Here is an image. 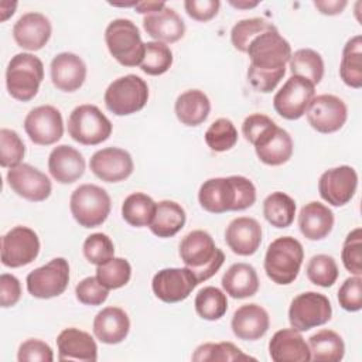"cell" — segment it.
Segmentation results:
<instances>
[{
    "instance_id": "obj_54",
    "label": "cell",
    "mask_w": 362,
    "mask_h": 362,
    "mask_svg": "<svg viewBox=\"0 0 362 362\" xmlns=\"http://www.w3.org/2000/svg\"><path fill=\"white\" fill-rule=\"evenodd\" d=\"M21 297V284L20 280L10 274L3 273L0 276V304L3 308L13 307L18 303Z\"/></svg>"
},
{
    "instance_id": "obj_12",
    "label": "cell",
    "mask_w": 362,
    "mask_h": 362,
    "mask_svg": "<svg viewBox=\"0 0 362 362\" xmlns=\"http://www.w3.org/2000/svg\"><path fill=\"white\" fill-rule=\"evenodd\" d=\"M315 96V85L310 81L291 75L273 98L274 110L287 120H297L305 115Z\"/></svg>"
},
{
    "instance_id": "obj_18",
    "label": "cell",
    "mask_w": 362,
    "mask_h": 362,
    "mask_svg": "<svg viewBox=\"0 0 362 362\" xmlns=\"http://www.w3.org/2000/svg\"><path fill=\"white\" fill-rule=\"evenodd\" d=\"M6 178L8 187L17 195L33 202L45 201L52 191V184L48 175L27 163L10 168Z\"/></svg>"
},
{
    "instance_id": "obj_21",
    "label": "cell",
    "mask_w": 362,
    "mask_h": 362,
    "mask_svg": "<svg viewBox=\"0 0 362 362\" xmlns=\"http://www.w3.org/2000/svg\"><path fill=\"white\" fill-rule=\"evenodd\" d=\"M257 158L266 165H281L293 156V139L290 133L277 124L264 132L255 143Z\"/></svg>"
},
{
    "instance_id": "obj_57",
    "label": "cell",
    "mask_w": 362,
    "mask_h": 362,
    "mask_svg": "<svg viewBox=\"0 0 362 362\" xmlns=\"http://www.w3.org/2000/svg\"><path fill=\"white\" fill-rule=\"evenodd\" d=\"M17 7V3L16 1H1L0 3V20L1 21H6L10 16L14 14V10Z\"/></svg>"
},
{
    "instance_id": "obj_38",
    "label": "cell",
    "mask_w": 362,
    "mask_h": 362,
    "mask_svg": "<svg viewBox=\"0 0 362 362\" xmlns=\"http://www.w3.org/2000/svg\"><path fill=\"white\" fill-rule=\"evenodd\" d=\"M157 202L144 192H133L127 195L122 204L123 219L136 228L148 226L153 221Z\"/></svg>"
},
{
    "instance_id": "obj_35",
    "label": "cell",
    "mask_w": 362,
    "mask_h": 362,
    "mask_svg": "<svg viewBox=\"0 0 362 362\" xmlns=\"http://www.w3.org/2000/svg\"><path fill=\"white\" fill-rule=\"evenodd\" d=\"M339 76L342 82L354 89L362 86V37H351L342 49Z\"/></svg>"
},
{
    "instance_id": "obj_47",
    "label": "cell",
    "mask_w": 362,
    "mask_h": 362,
    "mask_svg": "<svg viewBox=\"0 0 362 362\" xmlns=\"http://www.w3.org/2000/svg\"><path fill=\"white\" fill-rule=\"evenodd\" d=\"M82 252L89 263L99 266L115 257V245L106 233L96 232L85 239Z\"/></svg>"
},
{
    "instance_id": "obj_52",
    "label": "cell",
    "mask_w": 362,
    "mask_h": 362,
    "mask_svg": "<svg viewBox=\"0 0 362 362\" xmlns=\"http://www.w3.org/2000/svg\"><path fill=\"white\" fill-rule=\"evenodd\" d=\"M274 120L263 113L249 115L242 123V134L246 141L253 144L264 132L274 126Z\"/></svg>"
},
{
    "instance_id": "obj_13",
    "label": "cell",
    "mask_w": 362,
    "mask_h": 362,
    "mask_svg": "<svg viewBox=\"0 0 362 362\" xmlns=\"http://www.w3.org/2000/svg\"><path fill=\"white\" fill-rule=\"evenodd\" d=\"M40 253L38 235L28 226H14L1 238V263L6 267L27 266Z\"/></svg>"
},
{
    "instance_id": "obj_24",
    "label": "cell",
    "mask_w": 362,
    "mask_h": 362,
    "mask_svg": "<svg viewBox=\"0 0 362 362\" xmlns=\"http://www.w3.org/2000/svg\"><path fill=\"white\" fill-rule=\"evenodd\" d=\"M58 361L95 362L98 359V345L90 334L75 327L62 329L57 337Z\"/></svg>"
},
{
    "instance_id": "obj_46",
    "label": "cell",
    "mask_w": 362,
    "mask_h": 362,
    "mask_svg": "<svg viewBox=\"0 0 362 362\" xmlns=\"http://www.w3.org/2000/svg\"><path fill=\"white\" fill-rule=\"evenodd\" d=\"M25 146L17 132L3 127L0 130V164L3 168H13L21 164Z\"/></svg>"
},
{
    "instance_id": "obj_6",
    "label": "cell",
    "mask_w": 362,
    "mask_h": 362,
    "mask_svg": "<svg viewBox=\"0 0 362 362\" xmlns=\"http://www.w3.org/2000/svg\"><path fill=\"white\" fill-rule=\"evenodd\" d=\"M110 55L123 66H137L144 57V44L137 25L129 18H115L105 30Z\"/></svg>"
},
{
    "instance_id": "obj_55",
    "label": "cell",
    "mask_w": 362,
    "mask_h": 362,
    "mask_svg": "<svg viewBox=\"0 0 362 362\" xmlns=\"http://www.w3.org/2000/svg\"><path fill=\"white\" fill-rule=\"evenodd\" d=\"M315 8L325 16H337L348 6L346 0H314Z\"/></svg>"
},
{
    "instance_id": "obj_4",
    "label": "cell",
    "mask_w": 362,
    "mask_h": 362,
    "mask_svg": "<svg viewBox=\"0 0 362 362\" xmlns=\"http://www.w3.org/2000/svg\"><path fill=\"white\" fill-rule=\"evenodd\" d=\"M304 260V249L300 240L293 236L274 239L264 255V272L267 277L280 286L293 283Z\"/></svg>"
},
{
    "instance_id": "obj_50",
    "label": "cell",
    "mask_w": 362,
    "mask_h": 362,
    "mask_svg": "<svg viewBox=\"0 0 362 362\" xmlns=\"http://www.w3.org/2000/svg\"><path fill=\"white\" fill-rule=\"evenodd\" d=\"M339 305L349 313H356L362 308V277L352 276L345 279L338 290Z\"/></svg>"
},
{
    "instance_id": "obj_30",
    "label": "cell",
    "mask_w": 362,
    "mask_h": 362,
    "mask_svg": "<svg viewBox=\"0 0 362 362\" xmlns=\"http://www.w3.org/2000/svg\"><path fill=\"white\" fill-rule=\"evenodd\" d=\"M334 212L318 201L305 204L298 214V228L308 240H321L327 238L334 228Z\"/></svg>"
},
{
    "instance_id": "obj_5",
    "label": "cell",
    "mask_w": 362,
    "mask_h": 362,
    "mask_svg": "<svg viewBox=\"0 0 362 362\" xmlns=\"http://www.w3.org/2000/svg\"><path fill=\"white\" fill-rule=\"evenodd\" d=\"M44 79L42 61L30 52L16 54L6 69V88L20 102L31 100Z\"/></svg>"
},
{
    "instance_id": "obj_41",
    "label": "cell",
    "mask_w": 362,
    "mask_h": 362,
    "mask_svg": "<svg viewBox=\"0 0 362 362\" xmlns=\"http://www.w3.org/2000/svg\"><path fill=\"white\" fill-rule=\"evenodd\" d=\"M173 51L170 47L160 41H148L144 44V57L140 69L147 75H163L173 65Z\"/></svg>"
},
{
    "instance_id": "obj_56",
    "label": "cell",
    "mask_w": 362,
    "mask_h": 362,
    "mask_svg": "<svg viewBox=\"0 0 362 362\" xmlns=\"http://www.w3.org/2000/svg\"><path fill=\"white\" fill-rule=\"evenodd\" d=\"M165 7V3L164 1H140V3H136L134 8L137 13L140 14H151V13H156V11H160Z\"/></svg>"
},
{
    "instance_id": "obj_23",
    "label": "cell",
    "mask_w": 362,
    "mask_h": 362,
    "mask_svg": "<svg viewBox=\"0 0 362 362\" xmlns=\"http://www.w3.org/2000/svg\"><path fill=\"white\" fill-rule=\"evenodd\" d=\"M225 242L235 255H255L262 243V226L250 216L235 218L226 226Z\"/></svg>"
},
{
    "instance_id": "obj_11",
    "label": "cell",
    "mask_w": 362,
    "mask_h": 362,
    "mask_svg": "<svg viewBox=\"0 0 362 362\" xmlns=\"http://www.w3.org/2000/svg\"><path fill=\"white\" fill-rule=\"evenodd\" d=\"M28 293L41 300L61 296L69 283V264L64 257H55L47 264L34 269L25 279Z\"/></svg>"
},
{
    "instance_id": "obj_19",
    "label": "cell",
    "mask_w": 362,
    "mask_h": 362,
    "mask_svg": "<svg viewBox=\"0 0 362 362\" xmlns=\"http://www.w3.org/2000/svg\"><path fill=\"white\" fill-rule=\"evenodd\" d=\"M90 171L105 182H119L129 178L134 170L129 151L120 147H105L95 151L89 161Z\"/></svg>"
},
{
    "instance_id": "obj_26",
    "label": "cell",
    "mask_w": 362,
    "mask_h": 362,
    "mask_svg": "<svg viewBox=\"0 0 362 362\" xmlns=\"http://www.w3.org/2000/svg\"><path fill=\"white\" fill-rule=\"evenodd\" d=\"M85 158L72 146L59 144L48 156V171L59 184H72L85 173Z\"/></svg>"
},
{
    "instance_id": "obj_44",
    "label": "cell",
    "mask_w": 362,
    "mask_h": 362,
    "mask_svg": "<svg viewBox=\"0 0 362 362\" xmlns=\"http://www.w3.org/2000/svg\"><path fill=\"white\" fill-rule=\"evenodd\" d=\"M98 280L109 290H116L126 286L132 277V266L123 257H112L96 267Z\"/></svg>"
},
{
    "instance_id": "obj_39",
    "label": "cell",
    "mask_w": 362,
    "mask_h": 362,
    "mask_svg": "<svg viewBox=\"0 0 362 362\" xmlns=\"http://www.w3.org/2000/svg\"><path fill=\"white\" fill-rule=\"evenodd\" d=\"M194 307L202 320L216 321L225 315L228 310V298L221 288L206 286L197 293Z\"/></svg>"
},
{
    "instance_id": "obj_45",
    "label": "cell",
    "mask_w": 362,
    "mask_h": 362,
    "mask_svg": "<svg viewBox=\"0 0 362 362\" xmlns=\"http://www.w3.org/2000/svg\"><path fill=\"white\" fill-rule=\"evenodd\" d=\"M308 280L320 287H331L339 274L335 259L329 255H314L305 267Z\"/></svg>"
},
{
    "instance_id": "obj_42",
    "label": "cell",
    "mask_w": 362,
    "mask_h": 362,
    "mask_svg": "<svg viewBox=\"0 0 362 362\" xmlns=\"http://www.w3.org/2000/svg\"><path fill=\"white\" fill-rule=\"evenodd\" d=\"M276 28L274 24H272L269 20L262 17H252V18H243L239 20L230 30V41L232 45L240 51L246 52L250 41L257 37L259 34Z\"/></svg>"
},
{
    "instance_id": "obj_29",
    "label": "cell",
    "mask_w": 362,
    "mask_h": 362,
    "mask_svg": "<svg viewBox=\"0 0 362 362\" xmlns=\"http://www.w3.org/2000/svg\"><path fill=\"white\" fill-rule=\"evenodd\" d=\"M146 33L160 42H177L185 34V24L181 16L171 7L147 14L143 18Z\"/></svg>"
},
{
    "instance_id": "obj_36",
    "label": "cell",
    "mask_w": 362,
    "mask_h": 362,
    "mask_svg": "<svg viewBox=\"0 0 362 362\" xmlns=\"http://www.w3.org/2000/svg\"><path fill=\"white\" fill-rule=\"evenodd\" d=\"M263 215L272 226L287 228L294 221L296 201L286 192H272L263 201Z\"/></svg>"
},
{
    "instance_id": "obj_7",
    "label": "cell",
    "mask_w": 362,
    "mask_h": 362,
    "mask_svg": "<svg viewBox=\"0 0 362 362\" xmlns=\"http://www.w3.org/2000/svg\"><path fill=\"white\" fill-rule=\"evenodd\" d=\"M103 100L107 110L116 116L133 115L148 100L147 82L134 74L120 76L109 83Z\"/></svg>"
},
{
    "instance_id": "obj_8",
    "label": "cell",
    "mask_w": 362,
    "mask_h": 362,
    "mask_svg": "<svg viewBox=\"0 0 362 362\" xmlns=\"http://www.w3.org/2000/svg\"><path fill=\"white\" fill-rule=\"evenodd\" d=\"M112 202L105 188L95 184H82L74 189L69 198V209L74 219L83 228L102 225L110 214Z\"/></svg>"
},
{
    "instance_id": "obj_2",
    "label": "cell",
    "mask_w": 362,
    "mask_h": 362,
    "mask_svg": "<svg viewBox=\"0 0 362 362\" xmlns=\"http://www.w3.org/2000/svg\"><path fill=\"white\" fill-rule=\"evenodd\" d=\"M198 201L211 214L243 211L255 204L256 187L243 175L215 177L201 184Z\"/></svg>"
},
{
    "instance_id": "obj_17",
    "label": "cell",
    "mask_w": 362,
    "mask_h": 362,
    "mask_svg": "<svg viewBox=\"0 0 362 362\" xmlns=\"http://www.w3.org/2000/svg\"><path fill=\"white\" fill-rule=\"evenodd\" d=\"M358 188V174L351 165H339L325 170L318 180L321 198L332 206L348 204Z\"/></svg>"
},
{
    "instance_id": "obj_43",
    "label": "cell",
    "mask_w": 362,
    "mask_h": 362,
    "mask_svg": "<svg viewBox=\"0 0 362 362\" xmlns=\"http://www.w3.org/2000/svg\"><path fill=\"white\" fill-rule=\"evenodd\" d=\"M206 146L216 153H223L230 150L238 141V130L232 120L226 117H219L211 123L205 132Z\"/></svg>"
},
{
    "instance_id": "obj_53",
    "label": "cell",
    "mask_w": 362,
    "mask_h": 362,
    "mask_svg": "<svg viewBox=\"0 0 362 362\" xmlns=\"http://www.w3.org/2000/svg\"><path fill=\"white\" fill-rule=\"evenodd\" d=\"M221 7L219 0H185L184 8L187 14L201 23L212 20Z\"/></svg>"
},
{
    "instance_id": "obj_20",
    "label": "cell",
    "mask_w": 362,
    "mask_h": 362,
    "mask_svg": "<svg viewBox=\"0 0 362 362\" xmlns=\"http://www.w3.org/2000/svg\"><path fill=\"white\" fill-rule=\"evenodd\" d=\"M52 33L51 21L42 13L28 11L13 25V38L17 45L27 51L41 49Z\"/></svg>"
},
{
    "instance_id": "obj_25",
    "label": "cell",
    "mask_w": 362,
    "mask_h": 362,
    "mask_svg": "<svg viewBox=\"0 0 362 362\" xmlns=\"http://www.w3.org/2000/svg\"><path fill=\"white\" fill-rule=\"evenodd\" d=\"M270 327L269 313L259 304L250 303L240 305L232 317L230 328L236 338L256 341L264 337Z\"/></svg>"
},
{
    "instance_id": "obj_22",
    "label": "cell",
    "mask_w": 362,
    "mask_h": 362,
    "mask_svg": "<svg viewBox=\"0 0 362 362\" xmlns=\"http://www.w3.org/2000/svg\"><path fill=\"white\" fill-rule=\"evenodd\" d=\"M52 85L62 92L78 90L86 79V64L74 52L57 54L49 65Z\"/></svg>"
},
{
    "instance_id": "obj_34",
    "label": "cell",
    "mask_w": 362,
    "mask_h": 362,
    "mask_svg": "<svg viewBox=\"0 0 362 362\" xmlns=\"http://www.w3.org/2000/svg\"><path fill=\"white\" fill-rule=\"evenodd\" d=\"M311 361L339 362L345 355L342 337L332 329H321L308 338Z\"/></svg>"
},
{
    "instance_id": "obj_37",
    "label": "cell",
    "mask_w": 362,
    "mask_h": 362,
    "mask_svg": "<svg viewBox=\"0 0 362 362\" xmlns=\"http://www.w3.org/2000/svg\"><path fill=\"white\" fill-rule=\"evenodd\" d=\"M288 64L293 75L301 76L313 85H318L324 76V59L315 49L300 48L291 52Z\"/></svg>"
},
{
    "instance_id": "obj_1",
    "label": "cell",
    "mask_w": 362,
    "mask_h": 362,
    "mask_svg": "<svg viewBox=\"0 0 362 362\" xmlns=\"http://www.w3.org/2000/svg\"><path fill=\"white\" fill-rule=\"evenodd\" d=\"M246 54L250 64L247 68L249 83L262 93L274 90L286 74V64L291 57L290 42L280 35L277 27L255 37Z\"/></svg>"
},
{
    "instance_id": "obj_15",
    "label": "cell",
    "mask_w": 362,
    "mask_h": 362,
    "mask_svg": "<svg viewBox=\"0 0 362 362\" xmlns=\"http://www.w3.org/2000/svg\"><path fill=\"white\" fill-rule=\"evenodd\" d=\"M24 130L34 144L51 146L64 134L62 115L55 106H37L27 113L24 119Z\"/></svg>"
},
{
    "instance_id": "obj_28",
    "label": "cell",
    "mask_w": 362,
    "mask_h": 362,
    "mask_svg": "<svg viewBox=\"0 0 362 362\" xmlns=\"http://www.w3.org/2000/svg\"><path fill=\"white\" fill-rule=\"evenodd\" d=\"M130 331V318L120 307H105L93 318V334L107 345H116L126 339Z\"/></svg>"
},
{
    "instance_id": "obj_14",
    "label": "cell",
    "mask_w": 362,
    "mask_h": 362,
    "mask_svg": "<svg viewBox=\"0 0 362 362\" xmlns=\"http://www.w3.org/2000/svg\"><path fill=\"white\" fill-rule=\"evenodd\" d=\"M305 115L314 130L328 134L342 129L348 119V107L341 98L322 93L313 98Z\"/></svg>"
},
{
    "instance_id": "obj_33",
    "label": "cell",
    "mask_w": 362,
    "mask_h": 362,
    "mask_svg": "<svg viewBox=\"0 0 362 362\" xmlns=\"http://www.w3.org/2000/svg\"><path fill=\"white\" fill-rule=\"evenodd\" d=\"M185 221L187 215L184 208L175 201L164 199L157 202L156 212L148 228L158 238H171L184 228Z\"/></svg>"
},
{
    "instance_id": "obj_27",
    "label": "cell",
    "mask_w": 362,
    "mask_h": 362,
    "mask_svg": "<svg viewBox=\"0 0 362 362\" xmlns=\"http://www.w3.org/2000/svg\"><path fill=\"white\" fill-rule=\"evenodd\" d=\"M269 355L274 362H308L310 348L301 332L294 328H283L269 341Z\"/></svg>"
},
{
    "instance_id": "obj_3",
    "label": "cell",
    "mask_w": 362,
    "mask_h": 362,
    "mask_svg": "<svg viewBox=\"0 0 362 362\" xmlns=\"http://www.w3.org/2000/svg\"><path fill=\"white\" fill-rule=\"evenodd\" d=\"M180 257L197 277L198 283L211 279L225 262L223 252L215 246L212 236L202 229L187 233L180 242Z\"/></svg>"
},
{
    "instance_id": "obj_10",
    "label": "cell",
    "mask_w": 362,
    "mask_h": 362,
    "mask_svg": "<svg viewBox=\"0 0 362 362\" xmlns=\"http://www.w3.org/2000/svg\"><path fill=\"white\" fill-rule=\"evenodd\" d=\"M331 315L332 307L328 297L317 291L296 296L288 307L290 325L300 332L327 324Z\"/></svg>"
},
{
    "instance_id": "obj_51",
    "label": "cell",
    "mask_w": 362,
    "mask_h": 362,
    "mask_svg": "<svg viewBox=\"0 0 362 362\" xmlns=\"http://www.w3.org/2000/svg\"><path fill=\"white\" fill-rule=\"evenodd\" d=\"M18 362H52V348L41 339H27L20 344L17 352Z\"/></svg>"
},
{
    "instance_id": "obj_31",
    "label": "cell",
    "mask_w": 362,
    "mask_h": 362,
    "mask_svg": "<svg viewBox=\"0 0 362 362\" xmlns=\"http://www.w3.org/2000/svg\"><path fill=\"white\" fill-rule=\"evenodd\" d=\"M222 288L232 298H247L257 293L259 277L249 263H233L222 276Z\"/></svg>"
},
{
    "instance_id": "obj_49",
    "label": "cell",
    "mask_w": 362,
    "mask_h": 362,
    "mask_svg": "<svg viewBox=\"0 0 362 362\" xmlns=\"http://www.w3.org/2000/svg\"><path fill=\"white\" fill-rule=\"evenodd\" d=\"M76 300L85 305H100L109 297V288H106L95 276L82 279L75 287Z\"/></svg>"
},
{
    "instance_id": "obj_40",
    "label": "cell",
    "mask_w": 362,
    "mask_h": 362,
    "mask_svg": "<svg viewBox=\"0 0 362 362\" xmlns=\"http://www.w3.org/2000/svg\"><path fill=\"white\" fill-rule=\"evenodd\" d=\"M255 359L246 355L232 342H205L197 346L192 354V361L195 362H228V361H249Z\"/></svg>"
},
{
    "instance_id": "obj_9",
    "label": "cell",
    "mask_w": 362,
    "mask_h": 362,
    "mask_svg": "<svg viewBox=\"0 0 362 362\" xmlns=\"http://www.w3.org/2000/svg\"><path fill=\"white\" fill-rule=\"evenodd\" d=\"M112 122L95 105H79L68 117V134L83 146H96L112 134Z\"/></svg>"
},
{
    "instance_id": "obj_48",
    "label": "cell",
    "mask_w": 362,
    "mask_h": 362,
    "mask_svg": "<svg viewBox=\"0 0 362 362\" xmlns=\"http://www.w3.org/2000/svg\"><path fill=\"white\" fill-rule=\"evenodd\" d=\"M341 259L344 267L354 276L362 274V229L351 230L342 245Z\"/></svg>"
},
{
    "instance_id": "obj_32",
    "label": "cell",
    "mask_w": 362,
    "mask_h": 362,
    "mask_svg": "<svg viewBox=\"0 0 362 362\" xmlns=\"http://www.w3.org/2000/svg\"><path fill=\"white\" fill-rule=\"evenodd\" d=\"M174 112L182 124L199 126L209 116L211 102L202 90L188 89L175 99Z\"/></svg>"
},
{
    "instance_id": "obj_58",
    "label": "cell",
    "mask_w": 362,
    "mask_h": 362,
    "mask_svg": "<svg viewBox=\"0 0 362 362\" xmlns=\"http://www.w3.org/2000/svg\"><path fill=\"white\" fill-rule=\"evenodd\" d=\"M229 4L236 8H253L259 4V1H233V0H230Z\"/></svg>"
},
{
    "instance_id": "obj_16",
    "label": "cell",
    "mask_w": 362,
    "mask_h": 362,
    "mask_svg": "<svg viewBox=\"0 0 362 362\" xmlns=\"http://www.w3.org/2000/svg\"><path fill=\"white\" fill-rule=\"evenodd\" d=\"M198 284L195 274L188 267L161 269L151 280L153 293L164 303L184 301Z\"/></svg>"
}]
</instances>
